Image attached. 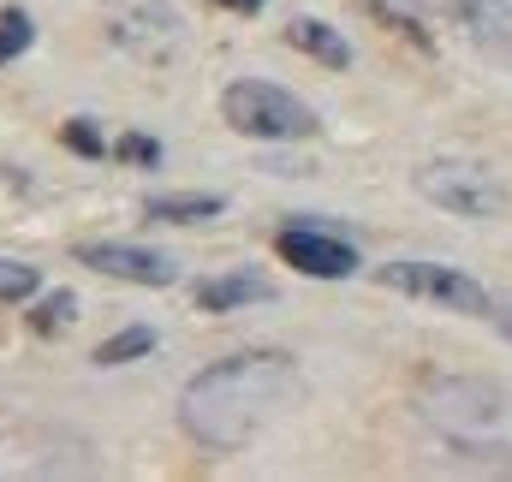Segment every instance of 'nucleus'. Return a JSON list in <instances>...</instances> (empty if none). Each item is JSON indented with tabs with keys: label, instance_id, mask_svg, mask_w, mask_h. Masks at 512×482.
I'll use <instances>...</instances> for the list:
<instances>
[{
	"label": "nucleus",
	"instance_id": "obj_2",
	"mask_svg": "<svg viewBox=\"0 0 512 482\" xmlns=\"http://www.w3.org/2000/svg\"><path fill=\"white\" fill-rule=\"evenodd\" d=\"M417 417L459 459L512 465V387L489 375H441L417 393Z\"/></svg>",
	"mask_w": 512,
	"mask_h": 482
},
{
	"label": "nucleus",
	"instance_id": "obj_9",
	"mask_svg": "<svg viewBox=\"0 0 512 482\" xmlns=\"http://www.w3.org/2000/svg\"><path fill=\"white\" fill-rule=\"evenodd\" d=\"M459 24L471 36V48L495 66L512 72V0H465L459 6Z\"/></svg>",
	"mask_w": 512,
	"mask_h": 482
},
{
	"label": "nucleus",
	"instance_id": "obj_10",
	"mask_svg": "<svg viewBox=\"0 0 512 482\" xmlns=\"http://www.w3.org/2000/svg\"><path fill=\"white\" fill-rule=\"evenodd\" d=\"M143 215L161 227H203L227 215V197L221 191H161V197H143Z\"/></svg>",
	"mask_w": 512,
	"mask_h": 482
},
{
	"label": "nucleus",
	"instance_id": "obj_3",
	"mask_svg": "<svg viewBox=\"0 0 512 482\" xmlns=\"http://www.w3.org/2000/svg\"><path fill=\"white\" fill-rule=\"evenodd\" d=\"M221 120L251 143H304L322 131L304 96H292L286 84H268V78H233L221 90Z\"/></svg>",
	"mask_w": 512,
	"mask_h": 482
},
{
	"label": "nucleus",
	"instance_id": "obj_16",
	"mask_svg": "<svg viewBox=\"0 0 512 482\" xmlns=\"http://www.w3.org/2000/svg\"><path fill=\"white\" fill-rule=\"evenodd\" d=\"M114 155L131 161V167H161V143H155V137H120Z\"/></svg>",
	"mask_w": 512,
	"mask_h": 482
},
{
	"label": "nucleus",
	"instance_id": "obj_13",
	"mask_svg": "<svg viewBox=\"0 0 512 482\" xmlns=\"http://www.w3.org/2000/svg\"><path fill=\"white\" fill-rule=\"evenodd\" d=\"M42 292V274L30 268V262H18V256H0V298L6 304H24V298H36Z\"/></svg>",
	"mask_w": 512,
	"mask_h": 482
},
{
	"label": "nucleus",
	"instance_id": "obj_6",
	"mask_svg": "<svg viewBox=\"0 0 512 482\" xmlns=\"http://www.w3.org/2000/svg\"><path fill=\"white\" fill-rule=\"evenodd\" d=\"M274 256L292 262V268L310 274V280H346V274H358V244L340 239V233L322 227V221H286V227L274 233Z\"/></svg>",
	"mask_w": 512,
	"mask_h": 482
},
{
	"label": "nucleus",
	"instance_id": "obj_8",
	"mask_svg": "<svg viewBox=\"0 0 512 482\" xmlns=\"http://www.w3.org/2000/svg\"><path fill=\"white\" fill-rule=\"evenodd\" d=\"M197 310L203 316H227V310H251V304H268L274 298V280L256 274V268H233V274H209L197 280Z\"/></svg>",
	"mask_w": 512,
	"mask_h": 482
},
{
	"label": "nucleus",
	"instance_id": "obj_7",
	"mask_svg": "<svg viewBox=\"0 0 512 482\" xmlns=\"http://www.w3.org/2000/svg\"><path fill=\"white\" fill-rule=\"evenodd\" d=\"M78 262L90 274H108V280H126V286H173L179 280V262L155 244H131V239H90L78 244Z\"/></svg>",
	"mask_w": 512,
	"mask_h": 482
},
{
	"label": "nucleus",
	"instance_id": "obj_4",
	"mask_svg": "<svg viewBox=\"0 0 512 482\" xmlns=\"http://www.w3.org/2000/svg\"><path fill=\"white\" fill-rule=\"evenodd\" d=\"M417 197L435 203L441 215H459V221H501L512 215L507 185L483 167V161H459V155H441V161H423L411 173Z\"/></svg>",
	"mask_w": 512,
	"mask_h": 482
},
{
	"label": "nucleus",
	"instance_id": "obj_11",
	"mask_svg": "<svg viewBox=\"0 0 512 482\" xmlns=\"http://www.w3.org/2000/svg\"><path fill=\"white\" fill-rule=\"evenodd\" d=\"M286 42L298 48V54H310V60H322L328 72H340V66H352V42L334 30V24H322V18H292L286 24Z\"/></svg>",
	"mask_w": 512,
	"mask_h": 482
},
{
	"label": "nucleus",
	"instance_id": "obj_1",
	"mask_svg": "<svg viewBox=\"0 0 512 482\" xmlns=\"http://www.w3.org/2000/svg\"><path fill=\"white\" fill-rule=\"evenodd\" d=\"M298 399H304V375L286 352H233L197 369L179 387L173 411L203 453H239L256 435H268Z\"/></svg>",
	"mask_w": 512,
	"mask_h": 482
},
{
	"label": "nucleus",
	"instance_id": "obj_14",
	"mask_svg": "<svg viewBox=\"0 0 512 482\" xmlns=\"http://www.w3.org/2000/svg\"><path fill=\"white\" fill-rule=\"evenodd\" d=\"M72 316H78V298H72V292H48V298L30 310V328H36V334H60V328H72Z\"/></svg>",
	"mask_w": 512,
	"mask_h": 482
},
{
	"label": "nucleus",
	"instance_id": "obj_17",
	"mask_svg": "<svg viewBox=\"0 0 512 482\" xmlns=\"http://www.w3.org/2000/svg\"><path fill=\"white\" fill-rule=\"evenodd\" d=\"M60 137H66L72 149H84V155H102V143H96V131H90V125H84V120H72V125H66V131H60Z\"/></svg>",
	"mask_w": 512,
	"mask_h": 482
},
{
	"label": "nucleus",
	"instance_id": "obj_12",
	"mask_svg": "<svg viewBox=\"0 0 512 482\" xmlns=\"http://www.w3.org/2000/svg\"><path fill=\"white\" fill-rule=\"evenodd\" d=\"M155 352V328H120V334H108L90 358H96V369H120V363H137V358H149Z\"/></svg>",
	"mask_w": 512,
	"mask_h": 482
},
{
	"label": "nucleus",
	"instance_id": "obj_18",
	"mask_svg": "<svg viewBox=\"0 0 512 482\" xmlns=\"http://www.w3.org/2000/svg\"><path fill=\"white\" fill-rule=\"evenodd\" d=\"M215 6H227V12H262L268 0H215Z\"/></svg>",
	"mask_w": 512,
	"mask_h": 482
},
{
	"label": "nucleus",
	"instance_id": "obj_5",
	"mask_svg": "<svg viewBox=\"0 0 512 482\" xmlns=\"http://www.w3.org/2000/svg\"><path fill=\"white\" fill-rule=\"evenodd\" d=\"M376 280L387 292H405L417 304H435V310H453V316H477V322H495V310H501L483 280H471L465 268H447V262H423V256L387 262Z\"/></svg>",
	"mask_w": 512,
	"mask_h": 482
},
{
	"label": "nucleus",
	"instance_id": "obj_19",
	"mask_svg": "<svg viewBox=\"0 0 512 482\" xmlns=\"http://www.w3.org/2000/svg\"><path fill=\"white\" fill-rule=\"evenodd\" d=\"M495 328H501V334H507V340H512V310H507V304L495 310Z\"/></svg>",
	"mask_w": 512,
	"mask_h": 482
},
{
	"label": "nucleus",
	"instance_id": "obj_15",
	"mask_svg": "<svg viewBox=\"0 0 512 482\" xmlns=\"http://www.w3.org/2000/svg\"><path fill=\"white\" fill-rule=\"evenodd\" d=\"M30 42H36V24H30L24 12H0V66H6V60H18Z\"/></svg>",
	"mask_w": 512,
	"mask_h": 482
}]
</instances>
